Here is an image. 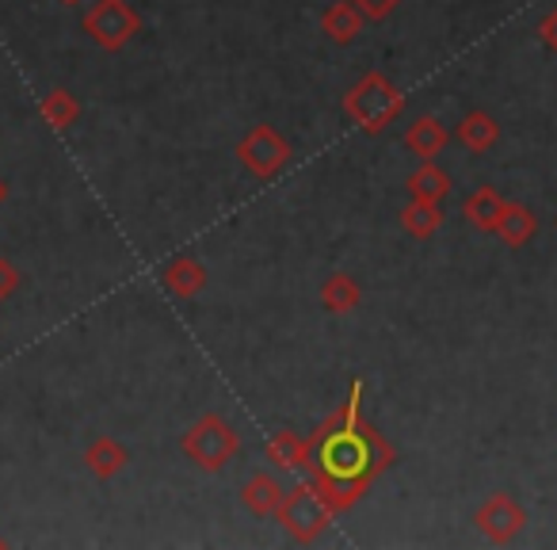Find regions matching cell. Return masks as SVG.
<instances>
[{
  "instance_id": "cell-1",
  "label": "cell",
  "mask_w": 557,
  "mask_h": 550,
  "mask_svg": "<svg viewBox=\"0 0 557 550\" xmlns=\"http://www.w3.org/2000/svg\"><path fill=\"white\" fill-rule=\"evenodd\" d=\"M397 451L379 425L363 417V382H351L348 398L310 436L306 478L321 489L333 512H348L394 466Z\"/></svg>"
},
{
  "instance_id": "cell-2",
  "label": "cell",
  "mask_w": 557,
  "mask_h": 550,
  "mask_svg": "<svg viewBox=\"0 0 557 550\" xmlns=\"http://www.w3.org/2000/svg\"><path fill=\"white\" fill-rule=\"evenodd\" d=\"M401 108H405V96L397 93V88L389 85V77H382V73L359 77V85L344 96V115L367 134L386 131V126L401 115Z\"/></svg>"
},
{
  "instance_id": "cell-3",
  "label": "cell",
  "mask_w": 557,
  "mask_h": 550,
  "mask_svg": "<svg viewBox=\"0 0 557 550\" xmlns=\"http://www.w3.org/2000/svg\"><path fill=\"white\" fill-rule=\"evenodd\" d=\"M275 516H278V524H283V531H287L295 542H313V539L325 535V527L333 524L336 512L329 509V501L321 497V489L313 486L310 478H302L283 493Z\"/></svg>"
},
{
  "instance_id": "cell-4",
  "label": "cell",
  "mask_w": 557,
  "mask_h": 550,
  "mask_svg": "<svg viewBox=\"0 0 557 550\" xmlns=\"http://www.w3.org/2000/svg\"><path fill=\"white\" fill-rule=\"evenodd\" d=\"M180 451H184L187 463H195L199 470L214 474V470H222V466L240 451V432L225 417H218V413H207V417H199L184 432V440H180Z\"/></svg>"
},
{
  "instance_id": "cell-5",
  "label": "cell",
  "mask_w": 557,
  "mask_h": 550,
  "mask_svg": "<svg viewBox=\"0 0 557 550\" xmlns=\"http://www.w3.org/2000/svg\"><path fill=\"white\" fill-rule=\"evenodd\" d=\"M85 32L96 47L115 54L141 32V16L134 12L131 0H96L92 9L85 12Z\"/></svg>"
},
{
  "instance_id": "cell-6",
  "label": "cell",
  "mask_w": 557,
  "mask_h": 550,
  "mask_svg": "<svg viewBox=\"0 0 557 550\" xmlns=\"http://www.w3.org/2000/svg\"><path fill=\"white\" fill-rule=\"evenodd\" d=\"M290 154H295V149H290V142L268 123L252 126V131L237 142V161L245 164L256 180H275L278 172L287 169Z\"/></svg>"
},
{
  "instance_id": "cell-7",
  "label": "cell",
  "mask_w": 557,
  "mask_h": 550,
  "mask_svg": "<svg viewBox=\"0 0 557 550\" xmlns=\"http://www.w3.org/2000/svg\"><path fill=\"white\" fill-rule=\"evenodd\" d=\"M473 524H478V531L485 535L488 542L504 547V542H511L527 527V509L511 493H493L473 512Z\"/></svg>"
},
{
  "instance_id": "cell-8",
  "label": "cell",
  "mask_w": 557,
  "mask_h": 550,
  "mask_svg": "<svg viewBox=\"0 0 557 550\" xmlns=\"http://www.w3.org/2000/svg\"><path fill=\"white\" fill-rule=\"evenodd\" d=\"M126 463H131V451H126L115 436H96L85 448V466L92 470V478H100V481L119 478V474L126 470Z\"/></svg>"
},
{
  "instance_id": "cell-9",
  "label": "cell",
  "mask_w": 557,
  "mask_h": 550,
  "mask_svg": "<svg viewBox=\"0 0 557 550\" xmlns=\"http://www.w3.org/2000/svg\"><path fill=\"white\" fill-rule=\"evenodd\" d=\"M161 280H164V288H169L176 298H195L202 288H207V268H202L195 256L180 253L176 260L164 264Z\"/></svg>"
},
{
  "instance_id": "cell-10",
  "label": "cell",
  "mask_w": 557,
  "mask_h": 550,
  "mask_svg": "<svg viewBox=\"0 0 557 550\" xmlns=\"http://www.w3.org/2000/svg\"><path fill=\"white\" fill-rule=\"evenodd\" d=\"M363 12L351 4V0H333L325 12H321V32L329 35L333 42H351V39H359L363 35Z\"/></svg>"
},
{
  "instance_id": "cell-11",
  "label": "cell",
  "mask_w": 557,
  "mask_h": 550,
  "mask_svg": "<svg viewBox=\"0 0 557 550\" xmlns=\"http://www.w3.org/2000/svg\"><path fill=\"white\" fill-rule=\"evenodd\" d=\"M263 455H268V463L278 466V470L298 474V470H306V455H310V436L275 432L268 440V448H263Z\"/></svg>"
},
{
  "instance_id": "cell-12",
  "label": "cell",
  "mask_w": 557,
  "mask_h": 550,
  "mask_svg": "<svg viewBox=\"0 0 557 550\" xmlns=\"http://www.w3.org/2000/svg\"><path fill=\"white\" fill-rule=\"evenodd\" d=\"M283 481L275 478V474H252V478L245 481V489H240V501H245V509L252 512V516H275L278 501H283Z\"/></svg>"
},
{
  "instance_id": "cell-13",
  "label": "cell",
  "mask_w": 557,
  "mask_h": 550,
  "mask_svg": "<svg viewBox=\"0 0 557 550\" xmlns=\"http://www.w3.org/2000/svg\"><path fill=\"white\" fill-rule=\"evenodd\" d=\"M534 230H539V218L531 215V207H523V203H504L493 233L508 248H519V245H527V241L534 237Z\"/></svg>"
},
{
  "instance_id": "cell-14",
  "label": "cell",
  "mask_w": 557,
  "mask_h": 550,
  "mask_svg": "<svg viewBox=\"0 0 557 550\" xmlns=\"http://www.w3.org/2000/svg\"><path fill=\"white\" fill-rule=\"evenodd\" d=\"M447 142H450L447 126H443L435 115H420L417 123L405 131V146H409L412 154L420 157V161H432V157H440Z\"/></svg>"
},
{
  "instance_id": "cell-15",
  "label": "cell",
  "mask_w": 557,
  "mask_h": 550,
  "mask_svg": "<svg viewBox=\"0 0 557 550\" xmlns=\"http://www.w3.org/2000/svg\"><path fill=\"white\" fill-rule=\"evenodd\" d=\"M359 303H363V288H359V280L344 276V271L329 276L325 288H321V306H325L329 314H351V310H359Z\"/></svg>"
},
{
  "instance_id": "cell-16",
  "label": "cell",
  "mask_w": 557,
  "mask_h": 550,
  "mask_svg": "<svg viewBox=\"0 0 557 550\" xmlns=\"http://www.w3.org/2000/svg\"><path fill=\"white\" fill-rule=\"evenodd\" d=\"M500 210H504V199H500V192H496V187H478V192L462 203L466 222H470L473 230H481V233L496 230V218H500Z\"/></svg>"
},
{
  "instance_id": "cell-17",
  "label": "cell",
  "mask_w": 557,
  "mask_h": 550,
  "mask_svg": "<svg viewBox=\"0 0 557 550\" xmlns=\"http://www.w3.org/2000/svg\"><path fill=\"white\" fill-rule=\"evenodd\" d=\"M455 138L462 142L466 149H473V154H485V149H493L496 138H500V126H496L493 115H485V111H470V115L455 126Z\"/></svg>"
},
{
  "instance_id": "cell-18",
  "label": "cell",
  "mask_w": 557,
  "mask_h": 550,
  "mask_svg": "<svg viewBox=\"0 0 557 550\" xmlns=\"http://www.w3.org/2000/svg\"><path fill=\"white\" fill-rule=\"evenodd\" d=\"M39 115L47 119V126H54V131H70V126L81 119V103L70 88H54V93L42 96Z\"/></svg>"
},
{
  "instance_id": "cell-19",
  "label": "cell",
  "mask_w": 557,
  "mask_h": 550,
  "mask_svg": "<svg viewBox=\"0 0 557 550\" xmlns=\"http://www.w3.org/2000/svg\"><path fill=\"white\" fill-rule=\"evenodd\" d=\"M401 225H405V233H409V237L428 241V237H432V233H440V225H443V210H440V203L412 199L409 207L401 210Z\"/></svg>"
},
{
  "instance_id": "cell-20",
  "label": "cell",
  "mask_w": 557,
  "mask_h": 550,
  "mask_svg": "<svg viewBox=\"0 0 557 550\" xmlns=\"http://www.w3.org/2000/svg\"><path fill=\"white\" fill-rule=\"evenodd\" d=\"M447 192H450V176H447V172H443L435 161H424V164H420V169L409 176V195H412V199L440 203Z\"/></svg>"
},
{
  "instance_id": "cell-21",
  "label": "cell",
  "mask_w": 557,
  "mask_h": 550,
  "mask_svg": "<svg viewBox=\"0 0 557 550\" xmlns=\"http://www.w3.org/2000/svg\"><path fill=\"white\" fill-rule=\"evenodd\" d=\"M20 283H24V271H20L9 256H0V303H9L20 291Z\"/></svg>"
},
{
  "instance_id": "cell-22",
  "label": "cell",
  "mask_w": 557,
  "mask_h": 550,
  "mask_svg": "<svg viewBox=\"0 0 557 550\" xmlns=\"http://www.w3.org/2000/svg\"><path fill=\"white\" fill-rule=\"evenodd\" d=\"M351 4H356V9L363 12V20H374V24H379V20L394 16L401 0H351Z\"/></svg>"
},
{
  "instance_id": "cell-23",
  "label": "cell",
  "mask_w": 557,
  "mask_h": 550,
  "mask_svg": "<svg viewBox=\"0 0 557 550\" xmlns=\"http://www.w3.org/2000/svg\"><path fill=\"white\" fill-rule=\"evenodd\" d=\"M539 39L546 42V47H549V50H554V54H557V9L549 12V16H546V20H542V24H539Z\"/></svg>"
},
{
  "instance_id": "cell-24",
  "label": "cell",
  "mask_w": 557,
  "mask_h": 550,
  "mask_svg": "<svg viewBox=\"0 0 557 550\" xmlns=\"http://www.w3.org/2000/svg\"><path fill=\"white\" fill-rule=\"evenodd\" d=\"M9 199V184H4V180H0V203Z\"/></svg>"
},
{
  "instance_id": "cell-25",
  "label": "cell",
  "mask_w": 557,
  "mask_h": 550,
  "mask_svg": "<svg viewBox=\"0 0 557 550\" xmlns=\"http://www.w3.org/2000/svg\"><path fill=\"white\" fill-rule=\"evenodd\" d=\"M58 4H81V0H58Z\"/></svg>"
},
{
  "instance_id": "cell-26",
  "label": "cell",
  "mask_w": 557,
  "mask_h": 550,
  "mask_svg": "<svg viewBox=\"0 0 557 550\" xmlns=\"http://www.w3.org/2000/svg\"><path fill=\"white\" fill-rule=\"evenodd\" d=\"M0 547H9V539H4V535H0Z\"/></svg>"
},
{
  "instance_id": "cell-27",
  "label": "cell",
  "mask_w": 557,
  "mask_h": 550,
  "mask_svg": "<svg viewBox=\"0 0 557 550\" xmlns=\"http://www.w3.org/2000/svg\"><path fill=\"white\" fill-rule=\"evenodd\" d=\"M554 225H557V222H554Z\"/></svg>"
}]
</instances>
